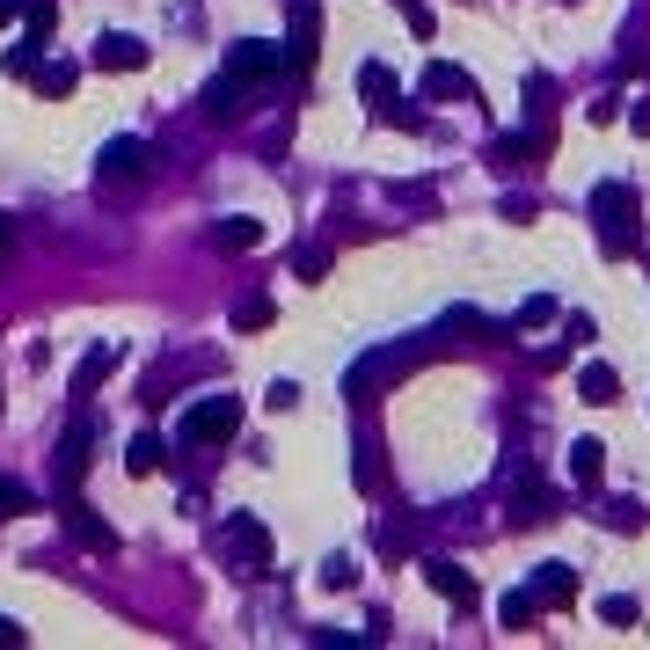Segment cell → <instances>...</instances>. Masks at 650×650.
<instances>
[{
	"label": "cell",
	"mask_w": 650,
	"mask_h": 650,
	"mask_svg": "<svg viewBox=\"0 0 650 650\" xmlns=\"http://www.w3.org/2000/svg\"><path fill=\"white\" fill-rule=\"evenodd\" d=\"M533 600H541V606H570V600H578V578H570V563H541V578H533Z\"/></svg>",
	"instance_id": "277c9868"
},
{
	"label": "cell",
	"mask_w": 650,
	"mask_h": 650,
	"mask_svg": "<svg viewBox=\"0 0 650 650\" xmlns=\"http://www.w3.org/2000/svg\"><path fill=\"white\" fill-rule=\"evenodd\" d=\"M497 622H505L511 636H519V628H533V622H541V600H533V592H511V600L497 606Z\"/></svg>",
	"instance_id": "8fae6325"
},
{
	"label": "cell",
	"mask_w": 650,
	"mask_h": 650,
	"mask_svg": "<svg viewBox=\"0 0 650 650\" xmlns=\"http://www.w3.org/2000/svg\"><path fill=\"white\" fill-rule=\"evenodd\" d=\"M592 213H600V249L606 256H628V249H636V205H628L622 183H606V191L592 197Z\"/></svg>",
	"instance_id": "6da1fadb"
},
{
	"label": "cell",
	"mask_w": 650,
	"mask_h": 650,
	"mask_svg": "<svg viewBox=\"0 0 650 650\" xmlns=\"http://www.w3.org/2000/svg\"><path fill=\"white\" fill-rule=\"evenodd\" d=\"M15 511H29V490L23 482H0V519H15Z\"/></svg>",
	"instance_id": "e0dca14e"
},
{
	"label": "cell",
	"mask_w": 650,
	"mask_h": 650,
	"mask_svg": "<svg viewBox=\"0 0 650 650\" xmlns=\"http://www.w3.org/2000/svg\"><path fill=\"white\" fill-rule=\"evenodd\" d=\"M234 424H241V402L219 395V402H197V410L183 417V438H191V446H213V438H234Z\"/></svg>",
	"instance_id": "7a4b0ae2"
},
{
	"label": "cell",
	"mask_w": 650,
	"mask_h": 650,
	"mask_svg": "<svg viewBox=\"0 0 650 650\" xmlns=\"http://www.w3.org/2000/svg\"><path fill=\"white\" fill-rule=\"evenodd\" d=\"M636 614H643V606H636V600H606V606H600V622H614V628H628V622H636Z\"/></svg>",
	"instance_id": "ac0fdd59"
},
{
	"label": "cell",
	"mask_w": 650,
	"mask_h": 650,
	"mask_svg": "<svg viewBox=\"0 0 650 650\" xmlns=\"http://www.w3.org/2000/svg\"><path fill=\"white\" fill-rule=\"evenodd\" d=\"M154 460H161V438H132V476H154Z\"/></svg>",
	"instance_id": "2e32d148"
},
{
	"label": "cell",
	"mask_w": 650,
	"mask_h": 650,
	"mask_svg": "<svg viewBox=\"0 0 650 650\" xmlns=\"http://www.w3.org/2000/svg\"><path fill=\"white\" fill-rule=\"evenodd\" d=\"M213 241H219V249H256V219H227Z\"/></svg>",
	"instance_id": "9a60e30c"
},
{
	"label": "cell",
	"mask_w": 650,
	"mask_h": 650,
	"mask_svg": "<svg viewBox=\"0 0 650 650\" xmlns=\"http://www.w3.org/2000/svg\"><path fill=\"white\" fill-rule=\"evenodd\" d=\"M227 549L241 555V570H249V578H256V570H264V533L249 527V519H234V527H227Z\"/></svg>",
	"instance_id": "8992f818"
},
{
	"label": "cell",
	"mask_w": 650,
	"mask_h": 650,
	"mask_svg": "<svg viewBox=\"0 0 650 650\" xmlns=\"http://www.w3.org/2000/svg\"><path fill=\"white\" fill-rule=\"evenodd\" d=\"M110 365H118V351H88V359H81V373H73V395H88V387H96Z\"/></svg>",
	"instance_id": "5bb4252c"
},
{
	"label": "cell",
	"mask_w": 650,
	"mask_h": 650,
	"mask_svg": "<svg viewBox=\"0 0 650 650\" xmlns=\"http://www.w3.org/2000/svg\"><path fill=\"white\" fill-rule=\"evenodd\" d=\"M600 468H606V446H600V438H578V446H570V476L600 482Z\"/></svg>",
	"instance_id": "30bf717a"
},
{
	"label": "cell",
	"mask_w": 650,
	"mask_h": 650,
	"mask_svg": "<svg viewBox=\"0 0 650 650\" xmlns=\"http://www.w3.org/2000/svg\"><path fill=\"white\" fill-rule=\"evenodd\" d=\"M88 438H96V424H88V417H73L67 446H59V482H73L81 468H88Z\"/></svg>",
	"instance_id": "5b68a950"
},
{
	"label": "cell",
	"mask_w": 650,
	"mask_h": 650,
	"mask_svg": "<svg viewBox=\"0 0 650 650\" xmlns=\"http://www.w3.org/2000/svg\"><path fill=\"white\" fill-rule=\"evenodd\" d=\"M96 59H103V67H146V45H140V37H110Z\"/></svg>",
	"instance_id": "4fadbf2b"
},
{
	"label": "cell",
	"mask_w": 650,
	"mask_h": 650,
	"mask_svg": "<svg viewBox=\"0 0 650 650\" xmlns=\"http://www.w3.org/2000/svg\"><path fill=\"white\" fill-rule=\"evenodd\" d=\"M0 249H8V227H0Z\"/></svg>",
	"instance_id": "7402d4cb"
},
{
	"label": "cell",
	"mask_w": 650,
	"mask_h": 650,
	"mask_svg": "<svg viewBox=\"0 0 650 650\" xmlns=\"http://www.w3.org/2000/svg\"><path fill=\"white\" fill-rule=\"evenodd\" d=\"M432 585H438L454 606H476V578H468L460 563H432Z\"/></svg>",
	"instance_id": "ba28073f"
},
{
	"label": "cell",
	"mask_w": 650,
	"mask_h": 650,
	"mask_svg": "<svg viewBox=\"0 0 650 650\" xmlns=\"http://www.w3.org/2000/svg\"><path fill=\"white\" fill-rule=\"evenodd\" d=\"M73 533H81L88 549H110V527H96V519H81V511H73Z\"/></svg>",
	"instance_id": "d6986e66"
},
{
	"label": "cell",
	"mask_w": 650,
	"mask_h": 650,
	"mask_svg": "<svg viewBox=\"0 0 650 650\" xmlns=\"http://www.w3.org/2000/svg\"><path fill=\"white\" fill-rule=\"evenodd\" d=\"M578 387H585V402H622V381H614L606 365H592V373H578Z\"/></svg>",
	"instance_id": "7c38bea8"
},
{
	"label": "cell",
	"mask_w": 650,
	"mask_h": 650,
	"mask_svg": "<svg viewBox=\"0 0 650 650\" xmlns=\"http://www.w3.org/2000/svg\"><path fill=\"white\" fill-rule=\"evenodd\" d=\"M424 96H460V103H476V81H468L460 67H432V73H424Z\"/></svg>",
	"instance_id": "9c48e42d"
},
{
	"label": "cell",
	"mask_w": 650,
	"mask_h": 650,
	"mask_svg": "<svg viewBox=\"0 0 650 650\" xmlns=\"http://www.w3.org/2000/svg\"><path fill=\"white\" fill-rule=\"evenodd\" d=\"M0 643H23V628L8 622V614H0Z\"/></svg>",
	"instance_id": "44dd1931"
},
{
	"label": "cell",
	"mask_w": 650,
	"mask_h": 650,
	"mask_svg": "<svg viewBox=\"0 0 650 650\" xmlns=\"http://www.w3.org/2000/svg\"><path fill=\"white\" fill-rule=\"evenodd\" d=\"M140 161H146V146H140V140H118L110 154H103V176H110V183H132V176H140Z\"/></svg>",
	"instance_id": "52a82bcc"
},
{
	"label": "cell",
	"mask_w": 650,
	"mask_h": 650,
	"mask_svg": "<svg viewBox=\"0 0 650 650\" xmlns=\"http://www.w3.org/2000/svg\"><path fill=\"white\" fill-rule=\"evenodd\" d=\"M314 23H322V0H292V67H314Z\"/></svg>",
	"instance_id": "3957f363"
},
{
	"label": "cell",
	"mask_w": 650,
	"mask_h": 650,
	"mask_svg": "<svg viewBox=\"0 0 650 650\" xmlns=\"http://www.w3.org/2000/svg\"><path fill=\"white\" fill-rule=\"evenodd\" d=\"M234 322H241V329H264V322H270V300H249V308H241Z\"/></svg>",
	"instance_id": "ffe728a7"
},
{
	"label": "cell",
	"mask_w": 650,
	"mask_h": 650,
	"mask_svg": "<svg viewBox=\"0 0 650 650\" xmlns=\"http://www.w3.org/2000/svg\"><path fill=\"white\" fill-rule=\"evenodd\" d=\"M570 8H578V0H570Z\"/></svg>",
	"instance_id": "603a6c76"
}]
</instances>
